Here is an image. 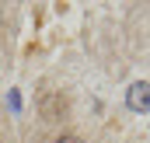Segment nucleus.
Wrapping results in <instances>:
<instances>
[{
    "label": "nucleus",
    "instance_id": "f257e3e1",
    "mask_svg": "<svg viewBox=\"0 0 150 143\" xmlns=\"http://www.w3.org/2000/svg\"><path fill=\"white\" fill-rule=\"evenodd\" d=\"M126 105L133 108V112H140V115L150 112V84L147 80H136V84L126 91Z\"/></svg>",
    "mask_w": 150,
    "mask_h": 143
},
{
    "label": "nucleus",
    "instance_id": "f03ea898",
    "mask_svg": "<svg viewBox=\"0 0 150 143\" xmlns=\"http://www.w3.org/2000/svg\"><path fill=\"white\" fill-rule=\"evenodd\" d=\"M38 112H42V119H45V122H56V119H63V115H67V98L49 91V94H42Z\"/></svg>",
    "mask_w": 150,
    "mask_h": 143
},
{
    "label": "nucleus",
    "instance_id": "7ed1b4c3",
    "mask_svg": "<svg viewBox=\"0 0 150 143\" xmlns=\"http://www.w3.org/2000/svg\"><path fill=\"white\" fill-rule=\"evenodd\" d=\"M56 143H84V140H80V136H59Z\"/></svg>",
    "mask_w": 150,
    "mask_h": 143
}]
</instances>
